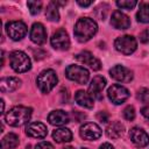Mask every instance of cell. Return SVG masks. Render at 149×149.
<instances>
[{
	"label": "cell",
	"instance_id": "7",
	"mask_svg": "<svg viewBox=\"0 0 149 149\" xmlns=\"http://www.w3.org/2000/svg\"><path fill=\"white\" fill-rule=\"evenodd\" d=\"M107 95L114 105H121L129 98V91L120 84H114L107 90Z\"/></svg>",
	"mask_w": 149,
	"mask_h": 149
},
{
	"label": "cell",
	"instance_id": "22",
	"mask_svg": "<svg viewBox=\"0 0 149 149\" xmlns=\"http://www.w3.org/2000/svg\"><path fill=\"white\" fill-rule=\"evenodd\" d=\"M52 137L57 143H64V142H69L72 140V133L70 129H68L65 127H61V128H57L56 130H54Z\"/></svg>",
	"mask_w": 149,
	"mask_h": 149
},
{
	"label": "cell",
	"instance_id": "24",
	"mask_svg": "<svg viewBox=\"0 0 149 149\" xmlns=\"http://www.w3.org/2000/svg\"><path fill=\"white\" fill-rule=\"evenodd\" d=\"M45 17L51 22H57L59 20V13H58V5L56 1L49 2L45 9Z\"/></svg>",
	"mask_w": 149,
	"mask_h": 149
},
{
	"label": "cell",
	"instance_id": "20",
	"mask_svg": "<svg viewBox=\"0 0 149 149\" xmlns=\"http://www.w3.org/2000/svg\"><path fill=\"white\" fill-rule=\"evenodd\" d=\"M123 133H125V126L119 121L111 122L106 128V135L109 139H119L123 135Z\"/></svg>",
	"mask_w": 149,
	"mask_h": 149
},
{
	"label": "cell",
	"instance_id": "1",
	"mask_svg": "<svg viewBox=\"0 0 149 149\" xmlns=\"http://www.w3.org/2000/svg\"><path fill=\"white\" fill-rule=\"evenodd\" d=\"M98 31V26L93 19L81 17L74 24V36L79 42H87Z\"/></svg>",
	"mask_w": 149,
	"mask_h": 149
},
{
	"label": "cell",
	"instance_id": "2",
	"mask_svg": "<svg viewBox=\"0 0 149 149\" xmlns=\"http://www.w3.org/2000/svg\"><path fill=\"white\" fill-rule=\"evenodd\" d=\"M33 109L26 106H14L5 115L6 122L12 127H20L26 123L31 118Z\"/></svg>",
	"mask_w": 149,
	"mask_h": 149
},
{
	"label": "cell",
	"instance_id": "9",
	"mask_svg": "<svg viewBox=\"0 0 149 149\" xmlns=\"http://www.w3.org/2000/svg\"><path fill=\"white\" fill-rule=\"evenodd\" d=\"M106 86V79L101 76H95L90 85H88V90H87V93L92 97V99L94 100H101L102 99V90L105 88Z\"/></svg>",
	"mask_w": 149,
	"mask_h": 149
},
{
	"label": "cell",
	"instance_id": "21",
	"mask_svg": "<svg viewBox=\"0 0 149 149\" xmlns=\"http://www.w3.org/2000/svg\"><path fill=\"white\" fill-rule=\"evenodd\" d=\"M74 100L77 101V104L81 107H85V108H93L94 106V102H93V99L92 97L85 92V91H77L76 94H74Z\"/></svg>",
	"mask_w": 149,
	"mask_h": 149
},
{
	"label": "cell",
	"instance_id": "28",
	"mask_svg": "<svg viewBox=\"0 0 149 149\" xmlns=\"http://www.w3.org/2000/svg\"><path fill=\"white\" fill-rule=\"evenodd\" d=\"M137 99L144 104H149V90L148 88H140L137 92Z\"/></svg>",
	"mask_w": 149,
	"mask_h": 149
},
{
	"label": "cell",
	"instance_id": "19",
	"mask_svg": "<svg viewBox=\"0 0 149 149\" xmlns=\"http://www.w3.org/2000/svg\"><path fill=\"white\" fill-rule=\"evenodd\" d=\"M21 80L16 77H5L0 80V90L2 92H13L19 88Z\"/></svg>",
	"mask_w": 149,
	"mask_h": 149
},
{
	"label": "cell",
	"instance_id": "11",
	"mask_svg": "<svg viewBox=\"0 0 149 149\" xmlns=\"http://www.w3.org/2000/svg\"><path fill=\"white\" fill-rule=\"evenodd\" d=\"M51 45L56 50H68L70 47V38L64 29H58L51 36Z\"/></svg>",
	"mask_w": 149,
	"mask_h": 149
},
{
	"label": "cell",
	"instance_id": "35",
	"mask_svg": "<svg viewBox=\"0 0 149 149\" xmlns=\"http://www.w3.org/2000/svg\"><path fill=\"white\" fill-rule=\"evenodd\" d=\"M99 149H114V147H113L111 143L105 142V143H102V144L100 146V148H99Z\"/></svg>",
	"mask_w": 149,
	"mask_h": 149
},
{
	"label": "cell",
	"instance_id": "8",
	"mask_svg": "<svg viewBox=\"0 0 149 149\" xmlns=\"http://www.w3.org/2000/svg\"><path fill=\"white\" fill-rule=\"evenodd\" d=\"M6 31L13 41H20L27 34V26L22 21H10L6 23Z\"/></svg>",
	"mask_w": 149,
	"mask_h": 149
},
{
	"label": "cell",
	"instance_id": "14",
	"mask_svg": "<svg viewBox=\"0 0 149 149\" xmlns=\"http://www.w3.org/2000/svg\"><path fill=\"white\" fill-rule=\"evenodd\" d=\"M26 134L34 139H44L48 134L47 126L42 122H30L26 127Z\"/></svg>",
	"mask_w": 149,
	"mask_h": 149
},
{
	"label": "cell",
	"instance_id": "30",
	"mask_svg": "<svg viewBox=\"0 0 149 149\" xmlns=\"http://www.w3.org/2000/svg\"><path fill=\"white\" fill-rule=\"evenodd\" d=\"M35 149H54V146L51 143H49V142L43 141V142H40L38 144H36Z\"/></svg>",
	"mask_w": 149,
	"mask_h": 149
},
{
	"label": "cell",
	"instance_id": "10",
	"mask_svg": "<svg viewBox=\"0 0 149 149\" xmlns=\"http://www.w3.org/2000/svg\"><path fill=\"white\" fill-rule=\"evenodd\" d=\"M80 137L87 141L97 140L101 136V128L94 122H86L79 129Z\"/></svg>",
	"mask_w": 149,
	"mask_h": 149
},
{
	"label": "cell",
	"instance_id": "34",
	"mask_svg": "<svg viewBox=\"0 0 149 149\" xmlns=\"http://www.w3.org/2000/svg\"><path fill=\"white\" fill-rule=\"evenodd\" d=\"M77 3L79 6H81V7H88V6H91L93 3V1H81V0H78Z\"/></svg>",
	"mask_w": 149,
	"mask_h": 149
},
{
	"label": "cell",
	"instance_id": "25",
	"mask_svg": "<svg viewBox=\"0 0 149 149\" xmlns=\"http://www.w3.org/2000/svg\"><path fill=\"white\" fill-rule=\"evenodd\" d=\"M136 19L139 22L149 23V2H142L140 5L139 12L136 14Z\"/></svg>",
	"mask_w": 149,
	"mask_h": 149
},
{
	"label": "cell",
	"instance_id": "3",
	"mask_svg": "<svg viewBox=\"0 0 149 149\" xmlns=\"http://www.w3.org/2000/svg\"><path fill=\"white\" fill-rule=\"evenodd\" d=\"M9 65L17 73L27 72L31 68L30 58L28 57V55L26 52H23L21 50H15V51L10 52V55H9Z\"/></svg>",
	"mask_w": 149,
	"mask_h": 149
},
{
	"label": "cell",
	"instance_id": "31",
	"mask_svg": "<svg viewBox=\"0 0 149 149\" xmlns=\"http://www.w3.org/2000/svg\"><path fill=\"white\" fill-rule=\"evenodd\" d=\"M108 118H109L108 114H107L106 112H104V111H102V112H99V113L97 114V119H98L100 122H105V123H106V122L108 121Z\"/></svg>",
	"mask_w": 149,
	"mask_h": 149
},
{
	"label": "cell",
	"instance_id": "33",
	"mask_svg": "<svg viewBox=\"0 0 149 149\" xmlns=\"http://www.w3.org/2000/svg\"><path fill=\"white\" fill-rule=\"evenodd\" d=\"M141 114H142L146 119L149 120V105H148V106H144V107L141 109Z\"/></svg>",
	"mask_w": 149,
	"mask_h": 149
},
{
	"label": "cell",
	"instance_id": "12",
	"mask_svg": "<svg viewBox=\"0 0 149 149\" xmlns=\"http://www.w3.org/2000/svg\"><path fill=\"white\" fill-rule=\"evenodd\" d=\"M109 74L113 79L121 83H128L133 79V72L122 65H114L109 70Z\"/></svg>",
	"mask_w": 149,
	"mask_h": 149
},
{
	"label": "cell",
	"instance_id": "13",
	"mask_svg": "<svg viewBox=\"0 0 149 149\" xmlns=\"http://www.w3.org/2000/svg\"><path fill=\"white\" fill-rule=\"evenodd\" d=\"M129 137H130V141L139 148L146 147L149 143V135L142 128H139V127H134L130 129Z\"/></svg>",
	"mask_w": 149,
	"mask_h": 149
},
{
	"label": "cell",
	"instance_id": "36",
	"mask_svg": "<svg viewBox=\"0 0 149 149\" xmlns=\"http://www.w3.org/2000/svg\"><path fill=\"white\" fill-rule=\"evenodd\" d=\"M62 149H74V148H73V147H70V146H69V147H65V148H62Z\"/></svg>",
	"mask_w": 149,
	"mask_h": 149
},
{
	"label": "cell",
	"instance_id": "6",
	"mask_svg": "<svg viewBox=\"0 0 149 149\" xmlns=\"http://www.w3.org/2000/svg\"><path fill=\"white\" fill-rule=\"evenodd\" d=\"M65 74L70 80L76 81L80 85L86 84L90 78L88 71L80 65H69L65 70Z\"/></svg>",
	"mask_w": 149,
	"mask_h": 149
},
{
	"label": "cell",
	"instance_id": "29",
	"mask_svg": "<svg viewBox=\"0 0 149 149\" xmlns=\"http://www.w3.org/2000/svg\"><path fill=\"white\" fill-rule=\"evenodd\" d=\"M123 118L126 120H128V121L134 120V118H135V108L133 106H127L123 109Z\"/></svg>",
	"mask_w": 149,
	"mask_h": 149
},
{
	"label": "cell",
	"instance_id": "18",
	"mask_svg": "<svg viewBox=\"0 0 149 149\" xmlns=\"http://www.w3.org/2000/svg\"><path fill=\"white\" fill-rule=\"evenodd\" d=\"M48 121L54 126H63L70 121V118L66 112L62 109H56L48 115Z\"/></svg>",
	"mask_w": 149,
	"mask_h": 149
},
{
	"label": "cell",
	"instance_id": "4",
	"mask_svg": "<svg viewBox=\"0 0 149 149\" xmlns=\"http://www.w3.org/2000/svg\"><path fill=\"white\" fill-rule=\"evenodd\" d=\"M58 78L54 70H43L36 78V84L42 93H49L57 84Z\"/></svg>",
	"mask_w": 149,
	"mask_h": 149
},
{
	"label": "cell",
	"instance_id": "26",
	"mask_svg": "<svg viewBox=\"0 0 149 149\" xmlns=\"http://www.w3.org/2000/svg\"><path fill=\"white\" fill-rule=\"evenodd\" d=\"M27 6L29 8V12L33 15L38 14L41 12V9H42V2L41 1H28L27 2Z\"/></svg>",
	"mask_w": 149,
	"mask_h": 149
},
{
	"label": "cell",
	"instance_id": "17",
	"mask_svg": "<svg viewBox=\"0 0 149 149\" xmlns=\"http://www.w3.org/2000/svg\"><path fill=\"white\" fill-rule=\"evenodd\" d=\"M111 24L115 29H127L130 26V20L121 10H115L113 12L112 17H111Z\"/></svg>",
	"mask_w": 149,
	"mask_h": 149
},
{
	"label": "cell",
	"instance_id": "37",
	"mask_svg": "<svg viewBox=\"0 0 149 149\" xmlns=\"http://www.w3.org/2000/svg\"><path fill=\"white\" fill-rule=\"evenodd\" d=\"M81 149H87V148H81Z\"/></svg>",
	"mask_w": 149,
	"mask_h": 149
},
{
	"label": "cell",
	"instance_id": "27",
	"mask_svg": "<svg viewBox=\"0 0 149 149\" xmlns=\"http://www.w3.org/2000/svg\"><path fill=\"white\" fill-rule=\"evenodd\" d=\"M137 5V1L135 0H121V1H116V6L123 9H132Z\"/></svg>",
	"mask_w": 149,
	"mask_h": 149
},
{
	"label": "cell",
	"instance_id": "32",
	"mask_svg": "<svg viewBox=\"0 0 149 149\" xmlns=\"http://www.w3.org/2000/svg\"><path fill=\"white\" fill-rule=\"evenodd\" d=\"M140 41L142 43H148L149 42V29H146L141 33L140 35Z\"/></svg>",
	"mask_w": 149,
	"mask_h": 149
},
{
	"label": "cell",
	"instance_id": "16",
	"mask_svg": "<svg viewBox=\"0 0 149 149\" xmlns=\"http://www.w3.org/2000/svg\"><path fill=\"white\" fill-rule=\"evenodd\" d=\"M29 37L36 44H40L41 45V44L45 43V41H47V31H45L44 26L42 23H40V22L34 23L31 26Z\"/></svg>",
	"mask_w": 149,
	"mask_h": 149
},
{
	"label": "cell",
	"instance_id": "5",
	"mask_svg": "<svg viewBox=\"0 0 149 149\" xmlns=\"http://www.w3.org/2000/svg\"><path fill=\"white\" fill-rule=\"evenodd\" d=\"M114 47L119 52H121L123 55H130L136 50L137 42H136L135 37H133L130 35H123V36H119L115 40Z\"/></svg>",
	"mask_w": 149,
	"mask_h": 149
},
{
	"label": "cell",
	"instance_id": "15",
	"mask_svg": "<svg viewBox=\"0 0 149 149\" xmlns=\"http://www.w3.org/2000/svg\"><path fill=\"white\" fill-rule=\"evenodd\" d=\"M74 58H76L78 62H80V63H83V64H85V65H88V66H90L92 70H94V71H98V70L101 69V63H100V61H99L98 58H95L90 51H81L80 54L76 55Z\"/></svg>",
	"mask_w": 149,
	"mask_h": 149
},
{
	"label": "cell",
	"instance_id": "23",
	"mask_svg": "<svg viewBox=\"0 0 149 149\" xmlns=\"http://www.w3.org/2000/svg\"><path fill=\"white\" fill-rule=\"evenodd\" d=\"M19 144V136L14 133L5 135L1 140V149H13Z\"/></svg>",
	"mask_w": 149,
	"mask_h": 149
}]
</instances>
